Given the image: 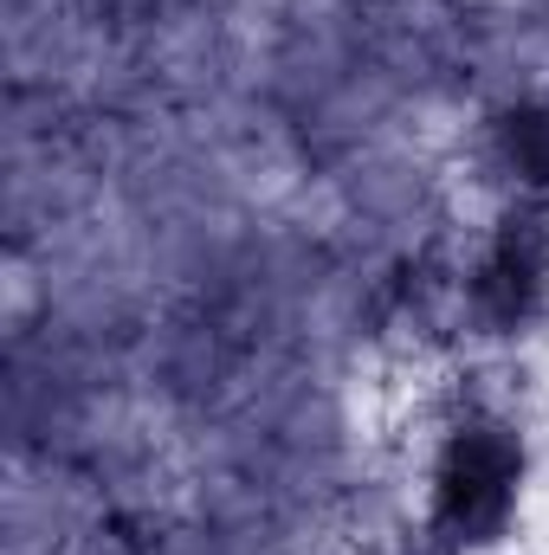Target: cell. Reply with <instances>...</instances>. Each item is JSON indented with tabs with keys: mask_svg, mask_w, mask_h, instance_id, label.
Listing matches in <instances>:
<instances>
[{
	"mask_svg": "<svg viewBox=\"0 0 549 555\" xmlns=\"http://www.w3.org/2000/svg\"><path fill=\"white\" fill-rule=\"evenodd\" d=\"M518 478H524V446L511 426L452 433L439 459V491H433V524L446 530V543L491 550L518 517Z\"/></svg>",
	"mask_w": 549,
	"mask_h": 555,
	"instance_id": "1",
	"label": "cell"
},
{
	"mask_svg": "<svg viewBox=\"0 0 549 555\" xmlns=\"http://www.w3.org/2000/svg\"><path fill=\"white\" fill-rule=\"evenodd\" d=\"M491 162L518 181V194H549V104H511L491 117Z\"/></svg>",
	"mask_w": 549,
	"mask_h": 555,
	"instance_id": "2",
	"label": "cell"
},
{
	"mask_svg": "<svg viewBox=\"0 0 549 555\" xmlns=\"http://www.w3.org/2000/svg\"><path fill=\"white\" fill-rule=\"evenodd\" d=\"M498 272L524 278L549 291V194H518L505 214H498V233H491V253H485Z\"/></svg>",
	"mask_w": 549,
	"mask_h": 555,
	"instance_id": "3",
	"label": "cell"
}]
</instances>
